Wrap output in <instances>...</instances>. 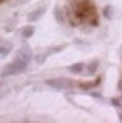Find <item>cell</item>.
<instances>
[{"instance_id": "6da1fadb", "label": "cell", "mask_w": 122, "mask_h": 123, "mask_svg": "<svg viewBox=\"0 0 122 123\" xmlns=\"http://www.w3.org/2000/svg\"><path fill=\"white\" fill-rule=\"evenodd\" d=\"M72 18L77 22H89L97 25V17H95V8L94 3H90L89 0H75L72 3Z\"/></svg>"}, {"instance_id": "7a4b0ae2", "label": "cell", "mask_w": 122, "mask_h": 123, "mask_svg": "<svg viewBox=\"0 0 122 123\" xmlns=\"http://www.w3.org/2000/svg\"><path fill=\"white\" fill-rule=\"evenodd\" d=\"M27 67H29V62L22 60V58H15V60L12 62V63H8L5 68H3V72H2V77H12V75H19L22 72H25L27 70Z\"/></svg>"}, {"instance_id": "3957f363", "label": "cell", "mask_w": 122, "mask_h": 123, "mask_svg": "<svg viewBox=\"0 0 122 123\" xmlns=\"http://www.w3.org/2000/svg\"><path fill=\"white\" fill-rule=\"evenodd\" d=\"M45 83H47V86H50L54 90H65V88H70V86L75 85L74 82L65 80V78H50V80H47Z\"/></svg>"}, {"instance_id": "277c9868", "label": "cell", "mask_w": 122, "mask_h": 123, "mask_svg": "<svg viewBox=\"0 0 122 123\" xmlns=\"http://www.w3.org/2000/svg\"><path fill=\"white\" fill-rule=\"evenodd\" d=\"M17 57L22 58V60H25V62H30V60H32V50H30V47H29V45L20 47V50H19Z\"/></svg>"}, {"instance_id": "5b68a950", "label": "cell", "mask_w": 122, "mask_h": 123, "mask_svg": "<svg viewBox=\"0 0 122 123\" xmlns=\"http://www.w3.org/2000/svg\"><path fill=\"white\" fill-rule=\"evenodd\" d=\"M12 43L7 40H0V58H3V57H7L10 52H12Z\"/></svg>"}, {"instance_id": "8992f818", "label": "cell", "mask_w": 122, "mask_h": 123, "mask_svg": "<svg viewBox=\"0 0 122 123\" xmlns=\"http://www.w3.org/2000/svg\"><path fill=\"white\" fill-rule=\"evenodd\" d=\"M45 13V7H40V8H35L30 15H29V22H37L42 18V15Z\"/></svg>"}, {"instance_id": "52a82bcc", "label": "cell", "mask_w": 122, "mask_h": 123, "mask_svg": "<svg viewBox=\"0 0 122 123\" xmlns=\"http://www.w3.org/2000/svg\"><path fill=\"white\" fill-rule=\"evenodd\" d=\"M34 33H35V28H34L32 25H25V27L20 30V37L22 38H29V37H32Z\"/></svg>"}, {"instance_id": "ba28073f", "label": "cell", "mask_w": 122, "mask_h": 123, "mask_svg": "<svg viewBox=\"0 0 122 123\" xmlns=\"http://www.w3.org/2000/svg\"><path fill=\"white\" fill-rule=\"evenodd\" d=\"M82 70H84V63H80V62H77V63H74V65L69 67V72L74 73V75H79Z\"/></svg>"}, {"instance_id": "9c48e42d", "label": "cell", "mask_w": 122, "mask_h": 123, "mask_svg": "<svg viewBox=\"0 0 122 123\" xmlns=\"http://www.w3.org/2000/svg\"><path fill=\"white\" fill-rule=\"evenodd\" d=\"M104 17H105V18H112V17H114V7H110V5L105 7V8H104Z\"/></svg>"}, {"instance_id": "30bf717a", "label": "cell", "mask_w": 122, "mask_h": 123, "mask_svg": "<svg viewBox=\"0 0 122 123\" xmlns=\"http://www.w3.org/2000/svg\"><path fill=\"white\" fill-rule=\"evenodd\" d=\"M100 80H95V82H85V83H79V86L82 88H92V86H97Z\"/></svg>"}, {"instance_id": "8fae6325", "label": "cell", "mask_w": 122, "mask_h": 123, "mask_svg": "<svg viewBox=\"0 0 122 123\" xmlns=\"http://www.w3.org/2000/svg\"><path fill=\"white\" fill-rule=\"evenodd\" d=\"M97 67H99V62H97V60L94 62V63H90V65H89V68H87V70H89V73H94V72L97 70Z\"/></svg>"}, {"instance_id": "7c38bea8", "label": "cell", "mask_w": 122, "mask_h": 123, "mask_svg": "<svg viewBox=\"0 0 122 123\" xmlns=\"http://www.w3.org/2000/svg\"><path fill=\"white\" fill-rule=\"evenodd\" d=\"M112 105H114V106H119V108H122V97H119V98H114V100H112Z\"/></svg>"}, {"instance_id": "4fadbf2b", "label": "cell", "mask_w": 122, "mask_h": 123, "mask_svg": "<svg viewBox=\"0 0 122 123\" xmlns=\"http://www.w3.org/2000/svg\"><path fill=\"white\" fill-rule=\"evenodd\" d=\"M47 58V53H42V55H37L35 57V60H37V63H43V60Z\"/></svg>"}, {"instance_id": "5bb4252c", "label": "cell", "mask_w": 122, "mask_h": 123, "mask_svg": "<svg viewBox=\"0 0 122 123\" xmlns=\"http://www.w3.org/2000/svg\"><path fill=\"white\" fill-rule=\"evenodd\" d=\"M119 120H121V122H122V113H121V115H119Z\"/></svg>"}]
</instances>
